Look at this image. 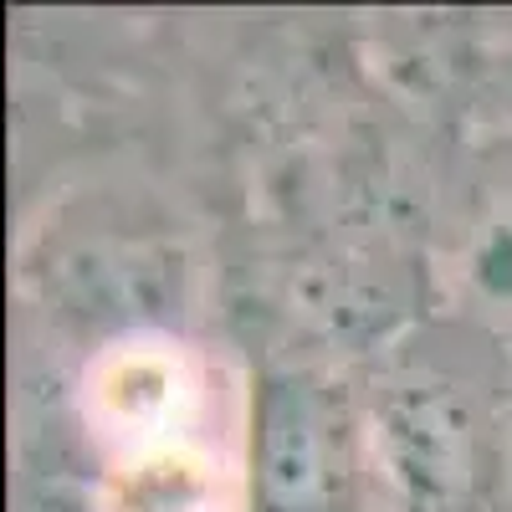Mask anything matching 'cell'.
I'll use <instances>...</instances> for the list:
<instances>
[{"mask_svg":"<svg viewBox=\"0 0 512 512\" xmlns=\"http://www.w3.org/2000/svg\"><path fill=\"white\" fill-rule=\"evenodd\" d=\"M256 512H354L364 497V420L338 379L282 369L251 400Z\"/></svg>","mask_w":512,"mask_h":512,"instance_id":"cell-1","label":"cell"},{"mask_svg":"<svg viewBox=\"0 0 512 512\" xmlns=\"http://www.w3.org/2000/svg\"><path fill=\"white\" fill-rule=\"evenodd\" d=\"M369 441L379 472L410 507H461L482 482V425L466 395L446 379L395 384L374 400Z\"/></svg>","mask_w":512,"mask_h":512,"instance_id":"cell-2","label":"cell"},{"mask_svg":"<svg viewBox=\"0 0 512 512\" xmlns=\"http://www.w3.org/2000/svg\"><path fill=\"white\" fill-rule=\"evenodd\" d=\"M461 292L482 323L512 338V195H502L461 256Z\"/></svg>","mask_w":512,"mask_h":512,"instance_id":"cell-3","label":"cell"}]
</instances>
